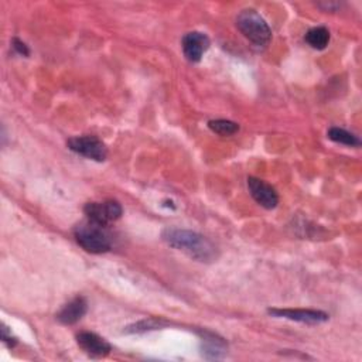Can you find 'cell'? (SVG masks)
<instances>
[{
    "label": "cell",
    "mask_w": 362,
    "mask_h": 362,
    "mask_svg": "<svg viewBox=\"0 0 362 362\" xmlns=\"http://www.w3.org/2000/svg\"><path fill=\"white\" fill-rule=\"evenodd\" d=\"M161 239L168 246L182 250L189 257L199 262H212L218 256L216 246L208 238L194 230L165 228L161 232Z\"/></svg>",
    "instance_id": "cell-1"
},
{
    "label": "cell",
    "mask_w": 362,
    "mask_h": 362,
    "mask_svg": "<svg viewBox=\"0 0 362 362\" xmlns=\"http://www.w3.org/2000/svg\"><path fill=\"white\" fill-rule=\"evenodd\" d=\"M75 239L81 247L90 253H105L112 247V239L106 226L86 219L74 230Z\"/></svg>",
    "instance_id": "cell-2"
},
{
    "label": "cell",
    "mask_w": 362,
    "mask_h": 362,
    "mask_svg": "<svg viewBox=\"0 0 362 362\" xmlns=\"http://www.w3.org/2000/svg\"><path fill=\"white\" fill-rule=\"evenodd\" d=\"M238 30L255 45L266 47L272 40V30L266 20L255 10H242L236 17Z\"/></svg>",
    "instance_id": "cell-3"
},
{
    "label": "cell",
    "mask_w": 362,
    "mask_h": 362,
    "mask_svg": "<svg viewBox=\"0 0 362 362\" xmlns=\"http://www.w3.org/2000/svg\"><path fill=\"white\" fill-rule=\"evenodd\" d=\"M83 212L89 221L107 226L120 218L123 209L117 201L106 199L102 202H88L83 206Z\"/></svg>",
    "instance_id": "cell-4"
},
{
    "label": "cell",
    "mask_w": 362,
    "mask_h": 362,
    "mask_svg": "<svg viewBox=\"0 0 362 362\" xmlns=\"http://www.w3.org/2000/svg\"><path fill=\"white\" fill-rule=\"evenodd\" d=\"M69 150L95 161H103L107 156L106 146L96 136H75L66 141Z\"/></svg>",
    "instance_id": "cell-5"
},
{
    "label": "cell",
    "mask_w": 362,
    "mask_h": 362,
    "mask_svg": "<svg viewBox=\"0 0 362 362\" xmlns=\"http://www.w3.org/2000/svg\"><path fill=\"white\" fill-rule=\"evenodd\" d=\"M247 188H249V192H250L252 198L259 205H262L263 208L273 209V208L277 206L279 195H277L276 189L270 184L264 182L260 178L249 177L247 178Z\"/></svg>",
    "instance_id": "cell-6"
},
{
    "label": "cell",
    "mask_w": 362,
    "mask_h": 362,
    "mask_svg": "<svg viewBox=\"0 0 362 362\" xmlns=\"http://www.w3.org/2000/svg\"><path fill=\"white\" fill-rule=\"evenodd\" d=\"M269 314L280 318L294 320L307 324H320L328 320V314L320 310H305V308H269Z\"/></svg>",
    "instance_id": "cell-7"
},
{
    "label": "cell",
    "mask_w": 362,
    "mask_h": 362,
    "mask_svg": "<svg viewBox=\"0 0 362 362\" xmlns=\"http://www.w3.org/2000/svg\"><path fill=\"white\" fill-rule=\"evenodd\" d=\"M76 342L90 358H103L112 351L110 344L105 338L89 331L79 332L76 335Z\"/></svg>",
    "instance_id": "cell-8"
},
{
    "label": "cell",
    "mask_w": 362,
    "mask_h": 362,
    "mask_svg": "<svg viewBox=\"0 0 362 362\" xmlns=\"http://www.w3.org/2000/svg\"><path fill=\"white\" fill-rule=\"evenodd\" d=\"M181 47H182V52L188 61L198 62V61H201L204 52L209 47V38L204 33L191 31L182 37Z\"/></svg>",
    "instance_id": "cell-9"
},
{
    "label": "cell",
    "mask_w": 362,
    "mask_h": 362,
    "mask_svg": "<svg viewBox=\"0 0 362 362\" xmlns=\"http://www.w3.org/2000/svg\"><path fill=\"white\" fill-rule=\"evenodd\" d=\"M86 310H88L86 300L83 297H75L62 307V310L57 314V318L61 324L72 325L85 315Z\"/></svg>",
    "instance_id": "cell-10"
},
{
    "label": "cell",
    "mask_w": 362,
    "mask_h": 362,
    "mask_svg": "<svg viewBox=\"0 0 362 362\" xmlns=\"http://www.w3.org/2000/svg\"><path fill=\"white\" fill-rule=\"evenodd\" d=\"M202 354L206 359H219L225 355L226 344L222 338H218L216 335L211 332H205L202 337Z\"/></svg>",
    "instance_id": "cell-11"
},
{
    "label": "cell",
    "mask_w": 362,
    "mask_h": 362,
    "mask_svg": "<svg viewBox=\"0 0 362 362\" xmlns=\"http://www.w3.org/2000/svg\"><path fill=\"white\" fill-rule=\"evenodd\" d=\"M305 41L314 49H324L329 42V31L325 27H313L307 31Z\"/></svg>",
    "instance_id": "cell-12"
},
{
    "label": "cell",
    "mask_w": 362,
    "mask_h": 362,
    "mask_svg": "<svg viewBox=\"0 0 362 362\" xmlns=\"http://www.w3.org/2000/svg\"><path fill=\"white\" fill-rule=\"evenodd\" d=\"M327 136L329 140L339 143V144H345V146H351V147H358L361 144V140L355 134H352L348 130L341 129V127H331L328 130Z\"/></svg>",
    "instance_id": "cell-13"
},
{
    "label": "cell",
    "mask_w": 362,
    "mask_h": 362,
    "mask_svg": "<svg viewBox=\"0 0 362 362\" xmlns=\"http://www.w3.org/2000/svg\"><path fill=\"white\" fill-rule=\"evenodd\" d=\"M208 127L221 136H232L239 130V124L226 119H215L208 122Z\"/></svg>",
    "instance_id": "cell-14"
},
{
    "label": "cell",
    "mask_w": 362,
    "mask_h": 362,
    "mask_svg": "<svg viewBox=\"0 0 362 362\" xmlns=\"http://www.w3.org/2000/svg\"><path fill=\"white\" fill-rule=\"evenodd\" d=\"M157 325H160V324L157 321H154V320L140 321V322L129 327L126 331L127 332H140V331H146V329H154V328H157Z\"/></svg>",
    "instance_id": "cell-15"
},
{
    "label": "cell",
    "mask_w": 362,
    "mask_h": 362,
    "mask_svg": "<svg viewBox=\"0 0 362 362\" xmlns=\"http://www.w3.org/2000/svg\"><path fill=\"white\" fill-rule=\"evenodd\" d=\"M1 339H3V342H4L8 348H13V346L17 344L16 338L11 337V332L7 329L6 325H1Z\"/></svg>",
    "instance_id": "cell-16"
},
{
    "label": "cell",
    "mask_w": 362,
    "mask_h": 362,
    "mask_svg": "<svg viewBox=\"0 0 362 362\" xmlns=\"http://www.w3.org/2000/svg\"><path fill=\"white\" fill-rule=\"evenodd\" d=\"M13 48H14L20 55L27 57V55L30 54V51H28L27 45H25L23 41H20L18 38H14V40H13Z\"/></svg>",
    "instance_id": "cell-17"
}]
</instances>
